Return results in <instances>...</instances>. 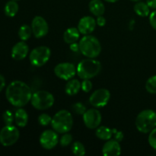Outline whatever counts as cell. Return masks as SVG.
<instances>
[{
	"label": "cell",
	"instance_id": "obj_23",
	"mask_svg": "<svg viewBox=\"0 0 156 156\" xmlns=\"http://www.w3.org/2000/svg\"><path fill=\"white\" fill-rule=\"evenodd\" d=\"M18 9H19V6H18V4L17 3V1L10 0L5 5L4 12L6 16L13 18V17H15L17 15Z\"/></svg>",
	"mask_w": 156,
	"mask_h": 156
},
{
	"label": "cell",
	"instance_id": "obj_11",
	"mask_svg": "<svg viewBox=\"0 0 156 156\" xmlns=\"http://www.w3.org/2000/svg\"><path fill=\"white\" fill-rule=\"evenodd\" d=\"M83 122L85 126L88 129H97L101 125L102 116L100 111L97 108H91L87 110L82 115Z\"/></svg>",
	"mask_w": 156,
	"mask_h": 156
},
{
	"label": "cell",
	"instance_id": "obj_35",
	"mask_svg": "<svg viewBox=\"0 0 156 156\" xmlns=\"http://www.w3.org/2000/svg\"><path fill=\"white\" fill-rule=\"evenodd\" d=\"M106 18L103 16V15H100V16H98L96 18V23H97L99 27H103L106 24Z\"/></svg>",
	"mask_w": 156,
	"mask_h": 156
},
{
	"label": "cell",
	"instance_id": "obj_29",
	"mask_svg": "<svg viewBox=\"0 0 156 156\" xmlns=\"http://www.w3.org/2000/svg\"><path fill=\"white\" fill-rule=\"evenodd\" d=\"M37 120L41 126H46L49 124H51L52 117L46 113H44V114H41V115H39Z\"/></svg>",
	"mask_w": 156,
	"mask_h": 156
},
{
	"label": "cell",
	"instance_id": "obj_4",
	"mask_svg": "<svg viewBox=\"0 0 156 156\" xmlns=\"http://www.w3.org/2000/svg\"><path fill=\"white\" fill-rule=\"evenodd\" d=\"M79 44L80 53L87 58L98 57L101 52L100 41L92 35H84Z\"/></svg>",
	"mask_w": 156,
	"mask_h": 156
},
{
	"label": "cell",
	"instance_id": "obj_2",
	"mask_svg": "<svg viewBox=\"0 0 156 156\" xmlns=\"http://www.w3.org/2000/svg\"><path fill=\"white\" fill-rule=\"evenodd\" d=\"M101 63L94 58H87L81 60L77 65V75L82 79H91L101 71Z\"/></svg>",
	"mask_w": 156,
	"mask_h": 156
},
{
	"label": "cell",
	"instance_id": "obj_37",
	"mask_svg": "<svg viewBox=\"0 0 156 156\" xmlns=\"http://www.w3.org/2000/svg\"><path fill=\"white\" fill-rule=\"evenodd\" d=\"M5 86V79L4 76L0 74V92L3 90V88Z\"/></svg>",
	"mask_w": 156,
	"mask_h": 156
},
{
	"label": "cell",
	"instance_id": "obj_19",
	"mask_svg": "<svg viewBox=\"0 0 156 156\" xmlns=\"http://www.w3.org/2000/svg\"><path fill=\"white\" fill-rule=\"evenodd\" d=\"M80 37V32H79L78 27H69L67 30H65L63 34V40L65 43L68 44H71L73 43L77 42Z\"/></svg>",
	"mask_w": 156,
	"mask_h": 156
},
{
	"label": "cell",
	"instance_id": "obj_5",
	"mask_svg": "<svg viewBox=\"0 0 156 156\" xmlns=\"http://www.w3.org/2000/svg\"><path fill=\"white\" fill-rule=\"evenodd\" d=\"M136 127L142 133H149L156 127V112L150 109L144 110L137 115Z\"/></svg>",
	"mask_w": 156,
	"mask_h": 156
},
{
	"label": "cell",
	"instance_id": "obj_22",
	"mask_svg": "<svg viewBox=\"0 0 156 156\" xmlns=\"http://www.w3.org/2000/svg\"><path fill=\"white\" fill-rule=\"evenodd\" d=\"M133 10L137 15L140 17H147L150 15V8L146 2L140 1L136 3Z\"/></svg>",
	"mask_w": 156,
	"mask_h": 156
},
{
	"label": "cell",
	"instance_id": "obj_32",
	"mask_svg": "<svg viewBox=\"0 0 156 156\" xmlns=\"http://www.w3.org/2000/svg\"><path fill=\"white\" fill-rule=\"evenodd\" d=\"M81 89L85 93H88L92 89V83L90 79H83V82L81 83Z\"/></svg>",
	"mask_w": 156,
	"mask_h": 156
},
{
	"label": "cell",
	"instance_id": "obj_21",
	"mask_svg": "<svg viewBox=\"0 0 156 156\" xmlns=\"http://www.w3.org/2000/svg\"><path fill=\"white\" fill-rule=\"evenodd\" d=\"M80 89L81 82L76 79H72L69 80L65 87L66 93L69 96H74L77 94Z\"/></svg>",
	"mask_w": 156,
	"mask_h": 156
},
{
	"label": "cell",
	"instance_id": "obj_16",
	"mask_svg": "<svg viewBox=\"0 0 156 156\" xmlns=\"http://www.w3.org/2000/svg\"><path fill=\"white\" fill-rule=\"evenodd\" d=\"M102 154L105 156H118L121 154L120 142L115 140H108L102 147Z\"/></svg>",
	"mask_w": 156,
	"mask_h": 156
},
{
	"label": "cell",
	"instance_id": "obj_20",
	"mask_svg": "<svg viewBox=\"0 0 156 156\" xmlns=\"http://www.w3.org/2000/svg\"><path fill=\"white\" fill-rule=\"evenodd\" d=\"M15 122L19 127H24L28 123V114L27 111L20 108L15 113Z\"/></svg>",
	"mask_w": 156,
	"mask_h": 156
},
{
	"label": "cell",
	"instance_id": "obj_3",
	"mask_svg": "<svg viewBox=\"0 0 156 156\" xmlns=\"http://www.w3.org/2000/svg\"><path fill=\"white\" fill-rule=\"evenodd\" d=\"M73 126V117L71 113L66 110L59 111L52 117L51 126L58 133H69Z\"/></svg>",
	"mask_w": 156,
	"mask_h": 156
},
{
	"label": "cell",
	"instance_id": "obj_7",
	"mask_svg": "<svg viewBox=\"0 0 156 156\" xmlns=\"http://www.w3.org/2000/svg\"><path fill=\"white\" fill-rule=\"evenodd\" d=\"M51 50L46 46H39L30 51L29 60L30 64L35 67H41L45 65L50 59Z\"/></svg>",
	"mask_w": 156,
	"mask_h": 156
},
{
	"label": "cell",
	"instance_id": "obj_36",
	"mask_svg": "<svg viewBox=\"0 0 156 156\" xmlns=\"http://www.w3.org/2000/svg\"><path fill=\"white\" fill-rule=\"evenodd\" d=\"M69 49L74 53H78L80 52V48H79V44L77 42L73 43V44H69Z\"/></svg>",
	"mask_w": 156,
	"mask_h": 156
},
{
	"label": "cell",
	"instance_id": "obj_9",
	"mask_svg": "<svg viewBox=\"0 0 156 156\" xmlns=\"http://www.w3.org/2000/svg\"><path fill=\"white\" fill-rule=\"evenodd\" d=\"M111 98V92L107 88H99L94 91L89 98V103L95 108L106 106Z\"/></svg>",
	"mask_w": 156,
	"mask_h": 156
},
{
	"label": "cell",
	"instance_id": "obj_25",
	"mask_svg": "<svg viewBox=\"0 0 156 156\" xmlns=\"http://www.w3.org/2000/svg\"><path fill=\"white\" fill-rule=\"evenodd\" d=\"M72 152L76 156H83L85 155V147L81 142H75L72 146Z\"/></svg>",
	"mask_w": 156,
	"mask_h": 156
},
{
	"label": "cell",
	"instance_id": "obj_40",
	"mask_svg": "<svg viewBox=\"0 0 156 156\" xmlns=\"http://www.w3.org/2000/svg\"><path fill=\"white\" fill-rule=\"evenodd\" d=\"M130 1H132V2H140V1H142V0H130Z\"/></svg>",
	"mask_w": 156,
	"mask_h": 156
},
{
	"label": "cell",
	"instance_id": "obj_38",
	"mask_svg": "<svg viewBox=\"0 0 156 156\" xmlns=\"http://www.w3.org/2000/svg\"><path fill=\"white\" fill-rule=\"evenodd\" d=\"M146 3L150 9H156V0H146Z\"/></svg>",
	"mask_w": 156,
	"mask_h": 156
},
{
	"label": "cell",
	"instance_id": "obj_26",
	"mask_svg": "<svg viewBox=\"0 0 156 156\" xmlns=\"http://www.w3.org/2000/svg\"><path fill=\"white\" fill-rule=\"evenodd\" d=\"M146 89L150 94H156V76H152L146 82Z\"/></svg>",
	"mask_w": 156,
	"mask_h": 156
},
{
	"label": "cell",
	"instance_id": "obj_33",
	"mask_svg": "<svg viewBox=\"0 0 156 156\" xmlns=\"http://www.w3.org/2000/svg\"><path fill=\"white\" fill-rule=\"evenodd\" d=\"M123 132L122 131L118 130L117 129H114V137H113V140H115L118 142H121L123 140Z\"/></svg>",
	"mask_w": 156,
	"mask_h": 156
},
{
	"label": "cell",
	"instance_id": "obj_30",
	"mask_svg": "<svg viewBox=\"0 0 156 156\" xmlns=\"http://www.w3.org/2000/svg\"><path fill=\"white\" fill-rule=\"evenodd\" d=\"M73 136L70 133H63V135L62 136V137L59 140L60 146H62V147H66V146H69L72 143V142H73Z\"/></svg>",
	"mask_w": 156,
	"mask_h": 156
},
{
	"label": "cell",
	"instance_id": "obj_27",
	"mask_svg": "<svg viewBox=\"0 0 156 156\" xmlns=\"http://www.w3.org/2000/svg\"><path fill=\"white\" fill-rule=\"evenodd\" d=\"M2 119L5 125H12L15 121V114L11 111L7 110L3 113Z\"/></svg>",
	"mask_w": 156,
	"mask_h": 156
},
{
	"label": "cell",
	"instance_id": "obj_6",
	"mask_svg": "<svg viewBox=\"0 0 156 156\" xmlns=\"http://www.w3.org/2000/svg\"><path fill=\"white\" fill-rule=\"evenodd\" d=\"M54 96L45 90H40L32 94L30 103L37 110L44 111L51 108L54 105Z\"/></svg>",
	"mask_w": 156,
	"mask_h": 156
},
{
	"label": "cell",
	"instance_id": "obj_31",
	"mask_svg": "<svg viewBox=\"0 0 156 156\" xmlns=\"http://www.w3.org/2000/svg\"><path fill=\"white\" fill-rule=\"evenodd\" d=\"M149 144L151 147L156 150V127L154 128L150 133H149V138H148Z\"/></svg>",
	"mask_w": 156,
	"mask_h": 156
},
{
	"label": "cell",
	"instance_id": "obj_34",
	"mask_svg": "<svg viewBox=\"0 0 156 156\" xmlns=\"http://www.w3.org/2000/svg\"><path fill=\"white\" fill-rule=\"evenodd\" d=\"M149 16V23L150 25L153 29L156 30V10L153 11L152 13H150Z\"/></svg>",
	"mask_w": 156,
	"mask_h": 156
},
{
	"label": "cell",
	"instance_id": "obj_1",
	"mask_svg": "<svg viewBox=\"0 0 156 156\" xmlns=\"http://www.w3.org/2000/svg\"><path fill=\"white\" fill-rule=\"evenodd\" d=\"M8 101L16 108H22L30 101L32 92L28 85L22 81L16 80L11 82L5 90Z\"/></svg>",
	"mask_w": 156,
	"mask_h": 156
},
{
	"label": "cell",
	"instance_id": "obj_8",
	"mask_svg": "<svg viewBox=\"0 0 156 156\" xmlns=\"http://www.w3.org/2000/svg\"><path fill=\"white\" fill-rule=\"evenodd\" d=\"M19 136V130L16 126L5 125L0 131V143L5 147L12 146L17 143Z\"/></svg>",
	"mask_w": 156,
	"mask_h": 156
},
{
	"label": "cell",
	"instance_id": "obj_28",
	"mask_svg": "<svg viewBox=\"0 0 156 156\" xmlns=\"http://www.w3.org/2000/svg\"><path fill=\"white\" fill-rule=\"evenodd\" d=\"M72 110L75 114H79V115H83L85 111H87L85 105L81 102H77V103H75L74 105H73Z\"/></svg>",
	"mask_w": 156,
	"mask_h": 156
},
{
	"label": "cell",
	"instance_id": "obj_18",
	"mask_svg": "<svg viewBox=\"0 0 156 156\" xmlns=\"http://www.w3.org/2000/svg\"><path fill=\"white\" fill-rule=\"evenodd\" d=\"M90 12L94 16L103 15L105 12V6L101 0H91L88 4Z\"/></svg>",
	"mask_w": 156,
	"mask_h": 156
},
{
	"label": "cell",
	"instance_id": "obj_14",
	"mask_svg": "<svg viewBox=\"0 0 156 156\" xmlns=\"http://www.w3.org/2000/svg\"><path fill=\"white\" fill-rule=\"evenodd\" d=\"M97 23L96 19L91 16H84L79 20L78 24V29L80 34L88 35L92 33L95 29Z\"/></svg>",
	"mask_w": 156,
	"mask_h": 156
},
{
	"label": "cell",
	"instance_id": "obj_24",
	"mask_svg": "<svg viewBox=\"0 0 156 156\" xmlns=\"http://www.w3.org/2000/svg\"><path fill=\"white\" fill-rule=\"evenodd\" d=\"M18 34L21 41H27L31 37V34H33L31 27H30L27 24H23L20 27Z\"/></svg>",
	"mask_w": 156,
	"mask_h": 156
},
{
	"label": "cell",
	"instance_id": "obj_15",
	"mask_svg": "<svg viewBox=\"0 0 156 156\" xmlns=\"http://www.w3.org/2000/svg\"><path fill=\"white\" fill-rule=\"evenodd\" d=\"M29 53V47L25 41H19L13 46L12 49V57L15 60L25 59Z\"/></svg>",
	"mask_w": 156,
	"mask_h": 156
},
{
	"label": "cell",
	"instance_id": "obj_39",
	"mask_svg": "<svg viewBox=\"0 0 156 156\" xmlns=\"http://www.w3.org/2000/svg\"><path fill=\"white\" fill-rule=\"evenodd\" d=\"M105 2H110V3H114V2H117V1H119V0H105Z\"/></svg>",
	"mask_w": 156,
	"mask_h": 156
},
{
	"label": "cell",
	"instance_id": "obj_12",
	"mask_svg": "<svg viewBox=\"0 0 156 156\" xmlns=\"http://www.w3.org/2000/svg\"><path fill=\"white\" fill-rule=\"evenodd\" d=\"M39 142L41 146L44 149H53L59 142L58 133L54 129H47L41 133Z\"/></svg>",
	"mask_w": 156,
	"mask_h": 156
},
{
	"label": "cell",
	"instance_id": "obj_13",
	"mask_svg": "<svg viewBox=\"0 0 156 156\" xmlns=\"http://www.w3.org/2000/svg\"><path fill=\"white\" fill-rule=\"evenodd\" d=\"M31 29L34 37L42 38L49 32L48 23L42 16H35L31 22Z\"/></svg>",
	"mask_w": 156,
	"mask_h": 156
},
{
	"label": "cell",
	"instance_id": "obj_41",
	"mask_svg": "<svg viewBox=\"0 0 156 156\" xmlns=\"http://www.w3.org/2000/svg\"><path fill=\"white\" fill-rule=\"evenodd\" d=\"M14 1H19V0H14Z\"/></svg>",
	"mask_w": 156,
	"mask_h": 156
},
{
	"label": "cell",
	"instance_id": "obj_17",
	"mask_svg": "<svg viewBox=\"0 0 156 156\" xmlns=\"http://www.w3.org/2000/svg\"><path fill=\"white\" fill-rule=\"evenodd\" d=\"M114 128L108 127L105 126H99L96 129L95 135L99 140H104V141H108V140H112L114 137Z\"/></svg>",
	"mask_w": 156,
	"mask_h": 156
},
{
	"label": "cell",
	"instance_id": "obj_10",
	"mask_svg": "<svg viewBox=\"0 0 156 156\" xmlns=\"http://www.w3.org/2000/svg\"><path fill=\"white\" fill-rule=\"evenodd\" d=\"M54 73L59 79L69 81L73 79L77 74V69L74 64L71 62H61L57 64L54 68Z\"/></svg>",
	"mask_w": 156,
	"mask_h": 156
}]
</instances>
